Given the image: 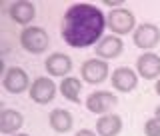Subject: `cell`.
I'll list each match as a JSON object with an SVG mask.
<instances>
[{
    "mask_svg": "<svg viewBox=\"0 0 160 136\" xmlns=\"http://www.w3.org/2000/svg\"><path fill=\"white\" fill-rule=\"evenodd\" d=\"M2 86L10 94H20L24 90H30L32 84H30V76L24 68L10 66V68H6V72L2 76Z\"/></svg>",
    "mask_w": 160,
    "mask_h": 136,
    "instance_id": "5",
    "label": "cell"
},
{
    "mask_svg": "<svg viewBox=\"0 0 160 136\" xmlns=\"http://www.w3.org/2000/svg\"><path fill=\"white\" fill-rule=\"evenodd\" d=\"M106 28L112 30L114 36H124L136 30V16L128 8H116L106 12Z\"/></svg>",
    "mask_w": 160,
    "mask_h": 136,
    "instance_id": "3",
    "label": "cell"
},
{
    "mask_svg": "<svg viewBox=\"0 0 160 136\" xmlns=\"http://www.w3.org/2000/svg\"><path fill=\"white\" fill-rule=\"evenodd\" d=\"M154 92H156L158 96H160V78L156 80V82H154Z\"/></svg>",
    "mask_w": 160,
    "mask_h": 136,
    "instance_id": "21",
    "label": "cell"
},
{
    "mask_svg": "<svg viewBox=\"0 0 160 136\" xmlns=\"http://www.w3.org/2000/svg\"><path fill=\"white\" fill-rule=\"evenodd\" d=\"M132 40L136 48L152 52V48H156L160 44V28L152 22H142L132 32Z\"/></svg>",
    "mask_w": 160,
    "mask_h": 136,
    "instance_id": "4",
    "label": "cell"
},
{
    "mask_svg": "<svg viewBox=\"0 0 160 136\" xmlns=\"http://www.w3.org/2000/svg\"><path fill=\"white\" fill-rule=\"evenodd\" d=\"M48 122H50V128H52L54 132H58V134H66L74 126L72 114H70L68 110H64V108H54L52 112H50V116H48Z\"/></svg>",
    "mask_w": 160,
    "mask_h": 136,
    "instance_id": "15",
    "label": "cell"
},
{
    "mask_svg": "<svg viewBox=\"0 0 160 136\" xmlns=\"http://www.w3.org/2000/svg\"><path fill=\"white\" fill-rule=\"evenodd\" d=\"M96 50V58H102V60H110V58H118L120 54H122L124 50V42L120 36H114V34H110V36H104L100 42L94 46Z\"/></svg>",
    "mask_w": 160,
    "mask_h": 136,
    "instance_id": "13",
    "label": "cell"
},
{
    "mask_svg": "<svg viewBox=\"0 0 160 136\" xmlns=\"http://www.w3.org/2000/svg\"><path fill=\"white\" fill-rule=\"evenodd\" d=\"M116 102H118V96L112 94L110 90H96L86 98V108L92 114L104 116V114H110V110L116 106Z\"/></svg>",
    "mask_w": 160,
    "mask_h": 136,
    "instance_id": "7",
    "label": "cell"
},
{
    "mask_svg": "<svg viewBox=\"0 0 160 136\" xmlns=\"http://www.w3.org/2000/svg\"><path fill=\"white\" fill-rule=\"evenodd\" d=\"M144 134L146 136H160V120L152 116L150 120L144 122Z\"/></svg>",
    "mask_w": 160,
    "mask_h": 136,
    "instance_id": "18",
    "label": "cell"
},
{
    "mask_svg": "<svg viewBox=\"0 0 160 136\" xmlns=\"http://www.w3.org/2000/svg\"><path fill=\"white\" fill-rule=\"evenodd\" d=\"M8 16L12 22L28 28V24L36 18V6L30 0H14L8 4Z\"/></svg>",
    "mask_w": 160,
    "mask_h": 136,
    "instance_id": "9",
    "label": "cell"
},
{
    "mask_svg": "<svg viewBox=\"0 0 160 136\" xmlns=\"http://www.w3.org/2000/svg\"><path fill=\"white\" fill-rule=\"evenodd\" d=\"M80 74H82L84 82L88 84H102L110 76V68H108V62L102 58H88L82 62Z\"/></svg>",
    "mask_w": 160,
    "mask_h": 136,
    "instance_id": "6",
    "label": "cell"
},
{
    "mask_svg": "<svg viewBox=\"0 0 160 136\" xmlns=\"http://www.w3.org/2000/svg\"><path fill=\"white\" fill-rule=\"evenodd\" d=\"M104 6L116 10V8H122V2H120V0H106V2H104Z\"/></svg>",
    "mask_w": 160,
    "mask_h": 136,
    "instance_id": "19",
    "label": "cell"
},
{
    "mask_svg": "<svg viewBox=\"0 0 160 136\" xmlns=\"http://www.w3.org/2000/svg\"><path fill=\"white\" fill-rule=\"evenodd\" d=\"M60 92H62V96L70 100V102L78 104L80 102V92H82V82H80V78L76 76H68V78H62V82H60Z\"/></svg>",
    "mask_w": 160,
    "mask_h": 136,
    "instance_id": "17",
    "label": "cell"
},
{
    "mask_svg": "<svg viewBox=\"0 0 160 136\" xmlns=\"http://www.w3.org/2000/svg\"><path fill=\"white\" fill-rule=\"evenodd\" d=\"M136 72L144 80L160 78V56L156 52H144L136 58Z\"/></svg>",
    "mask_w": 160,
    "mask_h": 136,
    "instance_id": "11",
    "label": "cell"
},
{
    "mask_svg": "<svg viewBox=\"0 0 160 136\" xmlns=\"http://www.w3.org/2000/svg\"><path fill=\"white\" fill-rule=\"evenodd\" d=\"M14 136H30V134H24V132H18V134H14Z\"/></svg>",
    "mask_w": 160,
    "mask_h": 136,
    "instance_id": "23",
    "label": "cell"
},
{
    "mask_svg": "<svg viewBox=\"0 0 160 136\" xmlns=\"http://www.w3.org/2000/svg\"><path fill=\"white\" fill-rule=\"evenodd\" d=\"M72 58L68 56V54H64V52H52L50 56L46 58V62H44V68H46V72L50 74V76H66L68 78V74L72 72Z\"/></svg>",
    "mask_w": 160,
    "mask_h": 136,
    "instance_id": "12",
    "label": "cell"
},
{
    "mask_svg": "<svg viewBox=\"0 0 160 136\" xmlns=\"http://www.w3.org/2000/svg\"><path fill=\"white\" fill-rule=\"evenodd\" d=\"M56 84H54L52 78L48 76H40L32 82V86L28 90V96L34 100L36 104H48L52 102L54 96H56Z\"/></svg>",
    "mask_w": 160,
    "mask_h": 136,
    "instance_id": "8",
    "label": "cell"
},
{
    "mask_svg": "<svg viewBox=\"0 0 160 136\" xmlns=\"http://www.w3.org/2000/svg\"><path fill=\"white\" fill-rule=\"evenodd\" d=\"M106 14L90 2H76L64 12L60 34L72 48H88L98 44L104 36Z\"/></svg>",
    "mask_w": 160,
    "mask_h": 136,
    "instance_id": "1",
    "label": "cell"
},
{
    "mask_svg": "<svg viewBox=\"0 0 160 136\" xmlns=\"http://www.w3.org/2000/svg\"><path fill=\"white\" fill-rule=\"evenodd\" d=\"M24 124V116L14 108H4L0 112V132L6 136H14L18 134V130Z\"/></svg>",
    "mask_w": 160,
    "mask_h": 136,
    "instance_id": "14",
    "label": "cell"
},
{
    "mask_svg": "<svg viewBox=\"0 0 160 136\" xmlns=\"http://www.w3.org/2000/svg\"><path fill=\"white\" fill-rule=\"evenodd\" d=\"M74 136H96V132H92V130H88V128H82V130H78Z\"/></svg>",
    "mask_w": 160,
    "mask_h": 136,
    "instance_id": "20",
    "label": "cell"
},
{
    "mask_svg": "<svg viewBox=\"0 0 160 136\" xmlns=\"http://www.w3.org/2000/svg\"><path fill=\"white\" fill-rule=\"evenodd\" d=\"M20 46L30 54H42L50 46V36L42 26H28L20 32Z\"/></svg>",
    "mask_w": 160,
    "mask_h": 136,
    "instance_id": "2",
    "label": "cell"
},
{
    "mask_svg": "<svg viewBox=\"0 0 160 136\" xmlns=\"http://www.w3.org/2000/svg\"><path fill=\"white\" fill-rule=\"evenodd\" d=\"M154 116H156V118L160 120V104H158V106H156V108H154Z\"/></svg>",
    "mask_w": 160,
    "mask_h": 136,
    "instance_id": "22",
    "label": "cell"
},
{
    "mask_svg": "<svg viewBox=\"0 0 160 136\" xmlns=\"http://www.w3.org/2000/svg\"><path fill=\"white\" fill-rule=\"evenodd\" d=\"M110 82H112V88L118 92H130L138 86V72L128 66H118L116 70H112Z\"/></svg>",
    "mask_w": 160,
    "mask_h": 136,
    "instance_id": "10",
    "label": "cell"
},
{
    "mask_svg": "<svg viewBox=\"0 0 160 136\" xmlns=\"http://www.w3.org/2000/svg\"><path fill=\"white\" fill-rule=\"evenodd\" d=\"M120 130H122V118L118 114L110 112L104 114L96 120V132L98 136H118Z\"/></svg>",
    "mask_w": 160,
    "mask_h": 136,
    "instance_id": "16",
    "label": "cell"
}]
</instances>
